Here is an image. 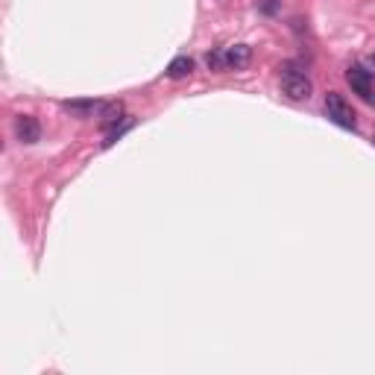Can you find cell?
Instances as JSON below:
<instances>
[{"instance_id": "5b68a950", "label": "cell", "mask_w": 375, "mask_h": 375, "mask_svg": "<svg viewBox=\"0 0 375 375\" xmlns=\"http://www.w3.org/2000/svg\"><path fill=\"white\" fill-rule=\"evenodd\" d=\"M62 109L76 115V117H94L97 112H103V103H97V100H68V103H62Z\"/></svg>"}, {"instance_id": "7c38bea8", "label": "cell", "mask_w": 375, "mask_h": 375, "mask_svg": "<svg viewBox=\"0 0 375 375\" xmlns=\"http://www.w3.org/2000/svg\"><path fill=\"white\" fill-rule=\"evenodd\" d=\"M372 144H375V132H372Z\"/></svg>"}, {"instance_id": "3957f363", "label": "cell", "mask_w": 375, "mask_h": 375, "mask_svg": "<svg viewBox=\"0 0 375 375\" xmlns=\"http://www.w3.org/2000/svg\"><path fill=\"white\" fill-rule=\"evenodd\" d=\"M346 83L352 85V91H355L364 103L375 106V88H372V76H369V71H364L360 65H352V68H346Z\"/></svg>"}, {"instance_id": "ba28073f", "label": "cell", "mask_w": 375, "mask_h": 375, "mask_svg": "<svg viewBox=\"0 0 375 375\" xmlns=\"http://www.w3.org/2000/svg\"><path fill=\"white\" fill-rule=\"evenodd\" d=\"M194 71V59L191 56H176L170 65H167V76L170 79H182V76H188Z\"/></svg>"}, {"instance_id": "9c48e42d", "label": "cell", "mask_w": 375, "mask_h": 375, "mask_svg": "<svg viewBox=\"0 0 375 375\" xmlns=\"http://www.w3.org/2000/svg\"><path fill=\"white\" fill-rule=\"evenodd\" d=\"M206 65L211 71H223L226 68V50H211L206 56Z\"/></svg>"}, {"instance_id": "30bf717a", "label": "cell", "mask_w": 375, "mask_h": 375, "mask_svg": "<svg viewBox=\"0 0 375 375\" xmlns=\"http://www.w3.org/2000/svg\"><path fill=\"white\" fill-rule=\"evenodd\" d=\"M129 126H132V117H126V120H124V124H120V126H115V129L109 132V138L103 141V147H112V144H115V141H117L120 135H124V132H126Z\"/></svg>"}, {"instance_id": "8fae6325", "label": "cell", "mask_w": 375, "mask_h": 375, "mask_svg": "<svg viewBox=\"0 0 375 375\" xmlns=\"http://www.w3.org/2000/svg\"><path fill=\"white\" fill-rule=\"evenodd\" d=\"M258 6H261V12H267V15H276L278 0H258Z\"/></svg>"}, {"instance_id": "7a4b0ae2", "label": "cell", "mask_w": 375, "mask_h": 375, "mask_svg": "<svg viewBox=\"0 0 375 375\" xmlns=\"http://www.w3.org/2000/svg\"><path fill=\"white\" fill-rule=\"evenodd\" d=\"M326 117L331 120V124H338L340 129H355L358 126V120H355V112H352V106L346 103V97L340 91H328L326 94Z\"/></svg>"}, {"instance_id": "8992f818", "label": "cell", "mask_w": 375, "mask_h": 375, "mask_svg": "<svg viewBox=\"0 0 375 375\" xmlns=\"http://www.w3.org/2000/svg\"><path fill=\"white\" fill-rule=\"evenodd\" d=\"M252 59V50L249 44H232V47H226V68H247Z\"/></svg>"}, {"instance_id": "52a82bcc", "label": "cell", "mask_w": 375, "mask_h": 375, "mask_svg": "<svg viewBox=\"0 0 375 375\" xmlns=\"http://www.w3.org/2000/svg\"><path fill=\"white\" fill-rule=\"evenodd\" d=\"M100 126L103 129H115L117 124H124L126 115H124V103H106L103 106V112H100Z\"/></svg>"}, {"instance_id": "277c9868", "label": "cell", "mask_w": 375, "mask_h": 375, "mask_svg": "<svg viewBox=\"0 0 375 375\" xmlns=\"http://www.w3.org/2000/svg\"><path fill=\"white\" fill-rule=\"evenodd\" d=\"M15 135L21 144H35L42 138V124L33 115H18L15 117Z\"/></svg>"}, {"instance_id": "4fadbf2b", "label": "cell", "mask_w": 375, "mask_h": 375, "mask_svg": "<svg viewBox=\"0 0 375 375\" xmlns=\"http://www.w3.org/2000/svg\"><path fill=\"white\" fill-rule=\"evenodd\" d=\"M372 62H375V53H372Z\"/></svg>"}, {"instance_id": "6da1fadb", "label": "cell", "mask_w": 375, "mask_h": 375, "mask_svg": "<svg viewBox=\"0 0 375 375\" xmlns=\"http://www.w3.org/2000/svg\"><path fill=\"white\" fill-rule=\"evenodd\" d=\"M281 91H285V97L293 100V103H305L311 100L314 94V83L308 79L302 71L290 68V65H285V71H281Z\"/></svg>"}]
</instances>
